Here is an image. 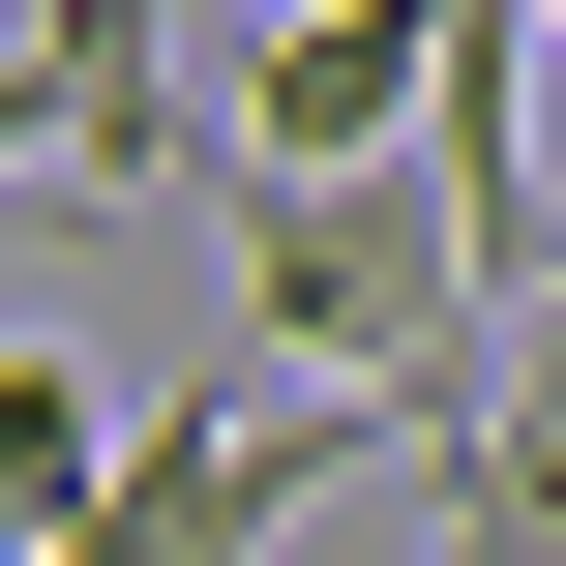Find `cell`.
<instances>
[{
    "mask_svg": "<svg viewBox=\"0 0 566 566\" xmlns=\"http://www.w3.org/2000/svg\"><path fill=\"white\" fill-rule=\"evenodd\" d=\"M448 119V0H298L239 90H209V179H358V149H418Z\"/></svg>",
    "mask_w": 566,
    "mask_h": 566,
    "instance_id": "2",
    "label": "cell"
},
{
    "mask_svg": "<svg viewBox=\"0 0 566 566\" xmlns=\"http://www.w3.org/2000/svg\"><path fill=\"white\" fill-rule=\"evenodd\" d=\"M30 149H60V60H0V179H30Z\"/></svg>",
    "mask_w": 566,
    "mask_h": 566,
    "instance_id": "5",
    "label": "cell"
},
{
    "mask_svg": "<svg viewBox=\"0 0 566 566\" xmlns=\"http://www.w3.org/2000/svg\"><path fill=\"white\" fill-rule=\"evenodd\" d=\"M418 507H448L418 566H566V239H537V298H507V388L418 448Z\"/></svg>",
    "mask_w": 566,
    "mask_h": 566,
    "instance_id": "3",
    "label": "cell"
},
{
    "mask_svg": "<svg viewBox=\"0 0 566 566\" xmlns=\"http://www.w3.org/2000/svg\"><path fill=\"white\" fill-rule=\"evenodd\" d=\"M209 239H239V328H269L298 388H388V418H478V388H507V269H478V209H448L418 149H358V179H209Z\"/></svg>",
    "mask_w": 566,
    "mask_h": 566,
    "instance_id": "1",
    "label": "cell"
},
{
    "mask_svg": "<svg viewBox=\"0 0 566 566\" xmlns=\"http://www.w3.org/2000/svg\"><path fill=\"white\" fill-rule=\"evenodd\" d=\"M119 448H149V388H119V358H0V478H30L60 537H90V478H119Z\"/></svg>",
    "mask_w": 566,
    "mask_h": 566,
    "instance_id": "4",
    "label": "cell"
}]
</instances>
